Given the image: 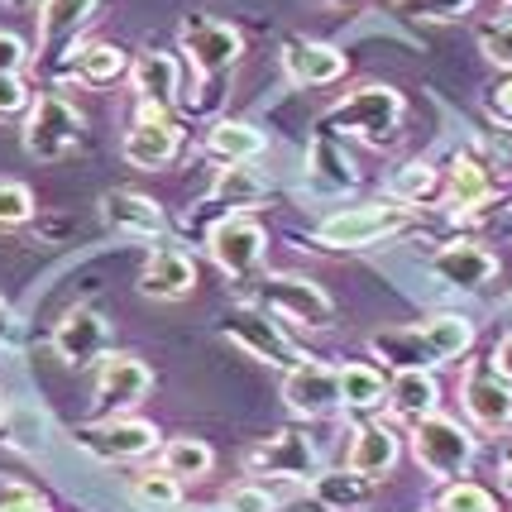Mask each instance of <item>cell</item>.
Returning a JSON list of instances; mask_svg holds the SVG:
<instances>
[{"instance_id": "6da1fadb", "label": "cell", "mask_w": 512, "mask_h": 512, "mask_svg": "<svg viewBox=\"0 0 512 512\" xmlns=\"http://www.w3.org/2000/svg\"><path fill=\"white\" fill-rule=\"evenodd\" d=\"M474 350V321L455 312L426 316L412 326H388V331L369 335V355L383 359V369L407 374V369H426L436 374L441 364H455Z\"/></svg>"}, {"instance_id": "7a4b0ae2", "label": "cell", "mask_w": 512, "mask_h": 512, "mask_svg": "<svg viewBox=\"0 0 512 512\" xmlns=\"http://www.w3.org/2000/svg\"><path fill=\"white\" fill-rule=\"evenodd\" d=\"M178 48L187 53V63H192V77H197V96H187L182 101V111L187 115H211L221 106L225 96V77L235 72V63L245 58V34L235 29V24L225 20H211V15H187L178 24Z\"/></svg>"}, {"instance_id": "3957f363", "label": "cell", "mask_w": 512, "mask_h": 512, "mask_svg": "<svg viewBox=\"0 0 512 512\" xmlns=\"http://www.w3.org/2000/svg\"><path fill=\"white\" fill-rule=\"evenodd\" d=\"M402 125H407V101L388 82H364L345 91L321 115V134H350V139H364L369 149H393L402 139Z\"/></svg>"}, {"instance_id": "277c9868", "label": "cell", "mask_w": 512, "mask_h": 512, "mask_svg": "<svg viewBox=\"0 0 512 512\" xmlns=\"http://www.w3.org/2000/svg\"><path fill=\"white\" fill-rule=\"evenodd\" d=\"M417 211L398 206V201H350V206H335L316 221V245L321 249H369V245H388L393 235L412 230Z\"/></svg>"}, {"instance_id": "5b68a950", "label": "cell", "mask_w": 512, "mask_h": 512, "mask_svg": "<svg viewBox=\"0 0 512 512\" xmlns=\"http://www.w3.org/2000/svg\"><path fill=\"white\" fill-rule=\"evenodd\" d=\"M407 446H412V460L422 465V474H431L436 484L465 479L469 469H474V460H479L474 426L460 422V417H446V412H431L422 422H412Z\"/></svg>"}, {"instance_id": "8992f818", "label": "cell", "mask_w": 512, "mask_h": 512, "mask_svg": "<svg viewBox=\"0 0 512 512\" xmlns=\"http://www.w3.org/2000/svg\"><path fill=\"white\" fill-rule=\"evenodd\" d=\"M254 307H264L268 316H283L302 331H331L335 326V297L321 283H312L307 273H264L254 278Z\"/></svg>"}, {"instance_id": "52a82bcc", "label": "cell", "mask_w": 512, "mask_h": 512, "mask_svg": "<svg viewBox=\"0 0 512 512\" xmlns=\"http://www.w3.org/2000/svg\"><path fill=\"white\" fill-rule=\"evenodd\" d=\"M82 130H87V120H82V111L67 101L63 91H39L29 115H24L20 144L24 154L39 158V163H63L67 154H77Z\"/></svg>"}, {"instance_id": "ba28073f", "label": "cell", "mask_w": 512, "mask_h": 512, "mask_svg": "<svg viewBox=\"0 0 512 512\" xmlns=\"http://www.w3.org/2000/svg\"><path fill=\"white\" fill-rule=\"evenodd\" d=\"M221 335L230 340V345H240L249 359H259V364H268V369H283V374L307 359V350H302V345H297V340L264 312V307H254V302L230 307L225 321H221Z\"/></svg>"}, {"instance_id": "9c48e42d", "label": "cell", "mask_w": 512, "mask_h": 512, "mask_svg": "<svg viewBox=\"0 0 512 512\" xmlns=\"http://www.w3.org/2000/svg\"><path fill=\"white\" fill-rule=\"evenodd\" d=\"M264 197H268V178L254 163H225L221 173H216V182H211V192L182 216V230H187V235H206L216 221L240 216L249 206H259Z\"/></svg>"}, {"instance_id": "30bf717a", "label": "cell", "mask_w": 512, "mask_h": 512, "mask_svg": "<svg viewBox=\"0 0 512 512\" xmlns=\"http://www.w3.org/2000/svg\"><path fill=\"white\" fill-rule=\"evenodd\" d=\"M72 441L106 460V465H134V460H149L163 446V431L144 417H101V422H82L72 431Z\"/></svg>"}, {"instance_id": "8fae6325", "label": "cell", "mask_w": 512, "mask_h": 512, "mask_svg": "<svg viewBox=\"0 0 512 512\" xmlns=\"http://www.w3.org/2000/svg\"><path fill=\"white\" fill-rule=\"evenodd\" d=\"M154 393V369L130 350H106L96 369V417H134V407Z\"/></svg>"}, {"instance_id": "7c38bea8", "label": "cell", "mask_w": 512, "mask_h": 512, "mask_svg": "<svg viewBox=\"0 0 512 512\" xmlns=\"http://www.w3.org/2000/svg\"><path fill=\"white\" fill-rule=\"evenodd\" d=\"M264 249H268V235L249 211L225 216V221H216L206 230V254H211V264L221 268L225 278H235V283H249V278L259 273Z\"/></svg>"}, {"instance_id": "4fadbf2b", "label": "cell", "mask_w": 512, "mask_h": 512, "mask_svg": "<svg viewBox=\"0 0 512 512\" xmlns=\"http://www.w3.org/2000/svg\"><path fill=\"white\" fill-rule=\"evenodd\" d=\"M245 474L249 479H292V484H302V479H316L321 474V455H316V441L307 431H278V436H268L259 446L245 455Z\"/></svg>"}, {"instance_id": "5bb4252c", "label": "cell", "mask_w": 512, "mask_h": 512, "mask_svg": "<svg viewBox=\"0 0 512 512\" xmlns=\"http://www.w3.org/2000/svg\"><path fill=\"white\" fill-rule=\"evenodd\" d=\"M101 221L115 240H139V245H163L168 240V211L158 206L154 197L144 192H130V187H115L101 197Z\"/></svg>"}, {"instance_id": "9a60e30c", "label": "cell", "mask_w": 512, "mask_h": 512, "mask_svg": "<svg viewBox=\"0 0 512 512\" xmlns=\"http://www.w3.org/2000/svg\"><path fill=\"white\" fill-rule=\"evenodd\" d=\"M283 402H288L292 417H307V422L335 417L340 412V369L307 355L297 369L283 374Z\"/></svg>"}, {"instance_id": "2e32d148", "label": "cell", "mask_w": 512, "mask_h": 512, "mask_svg": "<svg viewBox=\"0 0 512 512\" xmlns=\"http://www.w3.org/2000/svg\"><path fill=\"white\" fill-rule=\"evenodd\" d=\"M48 350L63 359L67 369H87V364H96L111 350V326H106V316L96 307H67L58 316V326H53Z\"/></svg>"}, {"instance_id": "e0dca14e", "label": "cell", "mask_w": 512, "mask_h": 512, "mask_svg": "<svg viewBox=\"0 0 512 512\" xmlns=\"http://www.w3.org/2000/svg\"><path fill=\"white\" fill-rule=\"evenodd\" d=\"M182 154V130L173 115H139L125 139H120V158L139 168V173H163L173 168Z\"/></svg>"}, {"instance_id": "ac0fdd59", "label": "cell", "mask_w": 512, "mask_h": 512, "mask_svg": "<svg viewBox=\"0 0 512 512\" xmlns=\"http://www.w3.org/2000/svg\"><path fill=\"white\" fill-rule=\"evenodd\" d=\"M130 87L139 101V115H173L182 106V63L173 53H139L130 63Z\"/></svg>"}, {"instance_id": "d6986e66", "label": "cell", "mask_w": 512, "mask_h": 512, "mask_svg": "<svg viewBox=\"0 0 512 512\" xmlns=\"http://www.w3.org/2000/svg\"><path fill=\"white\" fill-rule=\"evenodd\" d=\"M34 20H39V63L67 67L77 34L96 20V0H44Z\"/></svg>"}, {"instance_id": "ffe728a7", "label": "cell", "mask_w": 512, "mask_h": 512, "mask_svg": "<svg viewBox=\"0 0 512 512\" xmlns=\"http://www.w3.org/2000/svg\"><path fill=\"white\" fill-rule=\"evenodd\" d=\"M460 402L469 412V426H479V431H512V383L493 374L489 359L465 369Z\"/></svg>"}, {"instance_id": "44dd1931", "label": "cell", "mask_w": 512, "mask_h": 512, "mask_svg": "<svg viewBox=\"0 0 512 512\" xmlns=\"http://www.w3.org/2000/svg\"><path fill=\"white\" fill-rule=\"evenodd\" d=\"M139 292L149 302H182L197 292V259L178 245H158L139 268Z\"/></svg>"}, {"instance_id": "7402d4cb", "label": "cell", "mask_w": 512, "mask_h": 512, "mask_svg": "<svg viewBox=\"0 0 512 512\" xmlns=\"http://www.w3.org/2000/svg\"><path fill=\"white\" fill-rule=\"evenodd\" d=\"M278 58H283V77L292 87H331L350 72V58L321 39H288Z\"/></svg>"}, {"instance_id": "603a6c76", "label": "cell", "mask_w": 512, "mask_h": 512, "mask_svg": "<svg viewBox=\"0 0 512 512\" xmlns=\"http://www.w3.org/2000/svg\"><path fill=\"white\" fill-rule=\"evenodd\" d=\"M431 273L460 292H479L498 278V254L474 245V240H450V245H441L431 254Z\"/></svg>"}, {"instance_id": "cb8c5ba5", "label": "cell", "mask_w": 512, "mask_h": 512, "mask_svg": "<svg viewBox=\"0 0 512 512\" xmlns=\"http://www.w3.org/2000/svg\"><path fill=\"white\" fill-rule=\"evenodd\" d=\"M402 460V436L388 422H364L355 431V441L345 450V469L350 474H364V479H388Z\"/></svg>"}, {"instance_id": "d4e9b609", "label": "cell", "mask_w": 512, "mask_h": 512, "mask_svg": "<svg viewBox=\"0 0 512 512\" xmlns=\"http://www.w3.org/2000/svg\"><path fill=\"white\" fill-rule=\"evenodd\" d=\"M398 422H422L431 412H441V383L436 374H426V369H407V374H393L388 379V402H383Z\"/></svg>"}, {"instance_id": "484cf974", "label": "cell", "mask_w": 512, "mask_h": 512, "mask_svg": "<svg viewBox=\"0 0 512 512\" xmlns=\"http://www.w3.org/2000/svg\"><path fill=\"white\" fill-rule=\"evenodd\" d=\"M493 192H498V182H493V173L474 154L450 158L446 197H450V206H455V216H479V206H489Z\"/></svg>"}, {"instance_id": "4316f807", "label": "cell", "mask_w": 512, "mask_h": 512, "mask_svg": "<svg viewBox=\"0 0 512 512\" xmlns=\"http://www.w3.org/2000/svg\"><path fill=\"white\" fill-rule=\"evenodd\" d=\"M67 72H72L77 82H87V87H115L120 77H130V58H125V48H120V44L96 39V44L72 48Z\"/></svg>"}, {"instance_id": "83f0119b", "label": "cell", "mask_w": 512, "mask_h": 512, "mask_svg": "<svg viewBox=\"0 0 512 512\" xmlns=\"http://www.w3.org/2000/svg\"><path fill=\"white\" fill-rule=\"evenodd\" d=\"M268 149V134L259 125H249V120H216L211 130H206V154L216 158V163H254V158Z\"/></svg>"}, {"instance_id": "f1b7e54d", "label": "cell", "mask_w": 512, "mask_h": 512, "mask_svg": "<svg viewBox=\"0 0 512 512\" xmlns=\"http://www.w3.org/2000/svg\"><path fill=\"white\" fill-rule=\"evenodd\" d=\"M312 187L316 192H326V197H340V192H355L359 187V173L355 163H350V154L335 144L331 134H316L312 139Z\"/></svg>"}, {"instance_id": "f546056e", "label": "cell", "mask_w": 512, "mask_h": 512, "mask_svg": "<svg viewBox=\"0 0 512 512\" xmlns=\"http://www.w3.org/2000/svg\"><path fill=\"white\" fill-rule=\"evenodd\" d=\"M158 469L173 474L178 484H197V479H206L216 469V450L206 446L201 436H173V441L158 446Z\"/></svg>"}, {"instance_id": "4dcf8cb0", "label": "cell", "mask_w": 512, "mask_h": 512, "mask_svg": "<svg viewBox=\"0 0 512 512\" xmlns=\"http://www.w3.org/2000/svg\"><path fill=\"white\" fill-rule=\"evenodd\" d=\"M374 489H379L374 479L350 474V469H340V474H316V479H312V498L326 512H355V508H364V503L374 498Z\"/></svg>"}, {"instance_id": "1f68e13d", "label": "cell", "mask_w": 512, "mask_h": 512, "mask_svg": "<svg viewBox=\"0 0 512 512\" xmlns=\"http://www.w3.org/2000/svg\"><path fill=\"white\" fill-rule=\"evenodd\" d=\"M388 402V379L374 364H345L340 369V407L345 412H379Z\"/></svg>"}, {"instance_id": "d6a6232c", "label": "cell", "mask_w": 512, "mask_h": 512, "mask_svg": "<svg viewBox=\"0 0 512 512\" xmlns=\"http://www.w3.org/2000/svg\"><path fill=\"white\" fill-rule=\"evenodd\" d=\"M441 192V173L426 163V158H412V163H402L398 173L388 178V201H398V206H422V201H431Z\"/></svg>"}, {"instance_id": "836d02e7", "label": "cell", "mask_w": 512, "mask_h": 512, "mask_svg": "<svg viewBox=\"0 0 512 512\" xmlns=\"http://www.w3.org/2000/svg\"><path fill=\"white\" fill-rule=\"evenodd\" d=\"M130 498L139 503L144 512H173L182 503V484L173 474H163V469H144V474H130Z\"/></svg>"}, {"instance_id": "e575fe53", "label": "cell", "mask_w": 512, "mask_h": 512, "mask_svg": "<svg viewBox=\"0 0 512 512\" xmlns=\"http://www.w3.org/2000/svg\"><path fill=\"white\" fill-rule=\"evenodd\" d=\"M436 512H498V498L484 484H474V479H455V484L441 489Z\"/></svg>"}, {"instance_id": "d590c367", "label": "cell", "mask_w": 512, "mask_h": 512, "mask_svg": "<svg viewBox=\"0 0 512 512\" xmlns=\"http://www.w3.org/2000/svg\"><path fill=\"white\" fill-rule=\"evenodd\" d=\"M479 0H393V10L407 20H426V24H455L465 20Z\"/></svg>"}, {"instance_id": "8d00e7d4", "label": "cell", "mask_w": 512, "mask_h": 512, "mask_svg": "<svg viewBox=\"0 0 512 512\" xmlns=\"http://www.w3.org/2000/svg\"><path fill=\"white\" fill-rule=\"evenodd\" d=\"M34 192L20 178H0V230H15V225L34 221Z\"/></svg>"}, {"instance_id": "74e56055", "label": "cell", "mask_w": 512, "mask_h": 512, "mask_svg": "<svg viewBox=\"0 0 512 512\" xmlns=\"http://www.w3.org/2000/svg\"><path fill=\"white\" fill-rule=\"evenodd\" d=\"M479 53H484L493 67L512 72V20H489V24H479Z\"/></svg>"}, {"instance_id": "f35d334b", "label": "cell", "mask_w": 512, "mask_h": 512, "mask_svg": "<svg viewBox=\"0 0 512 512\" xmlns=\"http://www.w3.org/2000/svg\"><path fill=\"white\" fill-rule=\"evenodd\" d=\"M225 512H278V498L268 493V484L259 479H245L225 493Z\"/></svg>"}, {"instance_id": "ab89813d", "label": "cell", "mask_w": 512, "mask_h": 512, "mask_svg": "<svg viewBox=\"0 0 512 512\" xmlns=\"http://www.w3.org/2000/svg\"><path fill=\"white\" fill-rule=\"evenodd\" d=\"M0 512H53V503L20 479H0Z\"/></svg>"}, {"instance_id": "60d3db41", "label": "cell", "mask_w": 512, "mask_h": 512, "mask_svg": "<svg viewBox=\"0 0 512 512\" xmlns=\"http://www.w3.org/2000/svg\"><path fill=\"white\" fill-rule=\"evenodd\" d=\"M29 106H34V91H29V82H24V77H0V125H5V120H20V115H29Z\"/></svg>"}, {"instance_id": "b9f144b4", "label": "cell", "mask_w": 512, "mask_h": 512, "mask_svg": "<svg viewBox=\"0 0 512 512\" xmlns=\"http://www.w3.org/2000/svg\"><path fill=\"white\" fill-rule=\"evenodd\" d=\"M34 63V53L15 29H0V77H24V67Z\"/></svg>"}, {"instance_id": "7bdbcfd3", "label": "cell", "mask_w": 512, "mask_h": 512, "mask_svg": "<svg viewBox=\"0 0 512 512\" xmlns=\"http://www.w3.org/2000/svg\"><path fill=\"white\" fill-rule=\"evenodd\" d=\"M20 335H24L20 316H15V307L0 297V345H20Z\"/></svg>"}, {"instance_id": "ee69618b", "label": "cell", "mask_w": 512, "mask_h": 512, "mask_svg": "<svg viewBox=\"0 0 512 512\" xmlns=\"http://www.w3.org/2000/svg\"><path fill=\"white\" fill-rule=\"evenodd\" d=\"M489 111L498 115V120H503V125H508V130H512V77H508V82H498V87H493V96H489Z\"/></svg>"}, {"instance_id": "f6af8a7d", "label": "cell", "mask_w": 512, "mask_h": 512, "mask_svg": "<svg viewBox=\"0 0 512 512\" xmlns=\"http://www.w3.org/2000/svg\"><path fill=\"white\" fill-rule=\"evenodd\" d=\"M489 364H493V374H498V379H508V383H512V335H503V340L493 345Z\"/></svg>"}, {"instance_id": "bcb514c9", "label": "cell", "mask_w": 512, "mask_h": 512, "mask_svg": "<svg viewBox=\"0 0 512 512\" xmlns=\"http://www.w3.org/2000/svg\"><path fill=\"white\" fill-rule=\"evenodd\" d=\"M283 512H326V508H321L316 498H292V503H288Z\"/></svg>"}, {"instance_id": "7dc6e473", "label": "cell", "mask_w": 512, "mask_h": 512, "mask_svg": "<svg viewBox=\"0 0 512 512\" xmlns=\"http://www.w3.org/2000/svg\"><path fill=\"white\" fill-rule=\"evenodd\" d=\"M498 484H503V493H508V498H512V455H508V460H503V469H498Z\"/></svg>"}, {"instance_id": "c3c4849f", "label": "cell", "mask_w": 512, "mask_h": 512, "mask_svg": "<svg viewBox=\"0 0 512 512\" xmlns=\"http://www.w3.org/2000/svg\"><path fill=\"white\" fill-rule=\"evenodd\" d=\"M5 5H15V10H29V5H44V0H5Z\"/></svg>"}, {"instance_id": "681fc988", "label": "cell", "mask_w": 512, "mask_h": 512, "mask_svg": "<svg viewBox=\"0 0 512 512\" xmlns=\"http://www.w3.org/2000/svg\"><path fill=\"white\" fill-rule=\"evenodd\" d=\"M192 512H216V508H192Z\"/></svg>"}, {"instance_id": "f907efd6", "label": "cell", "mask_w": 512, "mask_h": 512, "mask_svg": "<svg viewBox=\"0 0 512 512\" xmlns=\"http://www.w3.org/2000/svg\"><path fill=\"white\" fill-rule=\"evenodd\" d=\"M508 10H512V0H508Z\"/></svg>"}, {"instance_id": "816d5d0a", "label": "cell", "mask_w": 512, "mask_h": 512, "mask_svg": "<svg viewBox=\"0 0 512 512\" xmlns=\"http://www.w3.org/2000/svg\"><path fill=\"white\" fill-rule=\"evenodd\" d=\"M508 307H512V297H508Z\"/></svg>"}]
</instances>
